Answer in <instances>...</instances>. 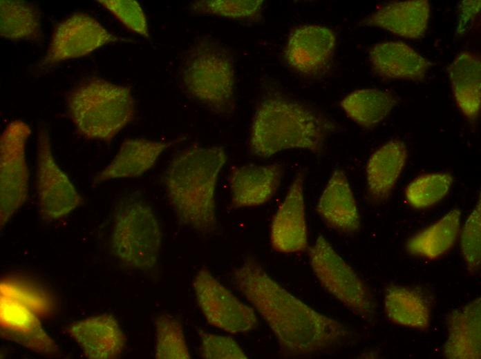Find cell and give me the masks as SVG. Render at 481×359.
<instances>
[{
    "label": "cell",
    "instance_id": "e575fe53",
    "mask_svg": "<svg viewBox=\"0 0 481 359\" xmlns=\"http://www.w3.org/2000/svg\"><path fill=\"white\" fill-rule=\"evenodd\" d=\"M480 10V1H464L460 4L458 33L463 34L470 29Z\"/></svg>",
    "mask_w": 481,
    "mask_h": 359
},
{
    "label": "cell",
    "instance_id": "4316f807",
    "mask_svg": "<svg viewBox=\"0 0 481 359\" xmlns=\"http://www.w3.org/2000/svg\"><path fill=\"white\" fill-rule=\"evenodd\" d=\"M0 35L10 41H40L43 34L39 10L24 1L1 0Z\"/></svg>",
    "mask_w": 481,
    "mask_h": 359
},
{
    "label": "cell",
    "instance_id": "52a82bcc",
    "mask_svg": "<svg viewBox=\"0 0 481 359\" xmlns=\"http://www.w3.org/2000/svg\"><path fill=\"white\" fill-rule=\"evenodd\" d=\"M308 254L312 271L327 292L362 320L374 322L376 304L370 289L325 237L318 236Z\"/></svg>",
    "mask_w": 481,
    "mask_h": 359
},
{
    "label": "cell",
    "instance_id": "30bf717a",
    "mask_svg": "<svg viewBox=\"0 0 481 359\" xmlns=\"http://www.w3.org/2000/svg\"><path fill=\"white\" fill-rule=\"evenodd\" d=\"M193 288L197 304L210 325L232 334L244 333L256 327L254 309L222 284L207 269L197 271Z\"/></svg>",
    "mask_w": 481,
    "mask_h": 359
},
{
    "label": "cell",
    "instance_id": "cb8c5ba5",
    "mask_svg": "<svg viewBox=\"0 0 481 359\" xmlns=\"http://www.w3.org/2000/svg\"><path fill=\"white\" fill-rule=\"evenodd\" d=\"M384 302L386 314L393 323L422 331L428 328L430 305L421 291L391 284L385 290Z\"/></svg>",
    "mask_w": 481,
    "mask_h": 359
},
{
    "label": "cell",
    "instance_id": "d4e9b609",
    "mask_svg": "<svg viewBox=\"0 0 481 359\" xmlns=\"http://www.w3.org/2000/svg\"><path fill=\"white\" fill-rule=\"evenodd\" d=\"M462 212L453 208L441 219L411 237L406 249L411 255L435 259L455 244L460 231Z\"/></svg>",
    "mask_w": 481,
    "mask_h": 359
},
{
    "label": "cell",
    "instance_id": "7402d4cb",
    "mask_svg": "<svg viewBox=\"0 0 481 359\" xmlns=\"http://www.w3.org/2000/svg\"><path fill=\"white\" fill-rule=\"evenodd\" d=\"M407 149L399 139L390 140L370 157L366 167L367 191L377 202L386 200L405 166Z\"/></svg>",
    "mask_w": 481,
    "mask_h": 359
},
{
    "label": "cell",
    "instance_id": "d6a6232c",
    "mask_svg": "<svg viewBox=\"0 0 481 359\" xmlns=\"http://www.w3.org/2000/svg\"><path fill=\"white\" fill-rule=\"evenodd\" d=\"M97 2L129 30L144 37H149L147 17L138 1L100 0Z\"/></svg>",
    "mask_w": 481,
    "mask_h": 359
},
{
    "label": "cell",
    "instance_id": "8992f818",
    "mask_svg": "<svg viewBox=\"0 0 481 359\" xmlns=\"http://www.w3.org/2000/svg\"><path fill=\"white\" fill-rule=\"evenodd\" d=\"M162 233L151 208L135 195L122 197L113 215L111 249L124 265L148 270L158 263Z\"/></svg>",
    "mask_w": 481,
    "mask_h": 359
},
{
    "label": "cell",
    "instance_id": "9a60e30c",
    "mask_svg": "<svg viewBox=\"0 0 481 359\" xmlns=\"http://www.w3.org/2000/svg\"><path fill=\"white\" fill-rule=\"evenodd\" d=\"M316 211L332 229L354 234L361 229V217L356 200L345 172L339 168L333 171L323 188Z\"/></svg>",
    "mask_w": 481,
    "mask_h": 359
},
{
    "label": "cell",
    "instance_id": "f546056e",
    "mask_svg": "<svg viewBox=\"0 0 481 359\" xmlns=\"http://www.w3.org/2000/svg\"><path fill=\"white\" fill-rule=\"evenodd\" d=\"M453 177L449 173H433L418 176L405 189V196L416 208H424L442 200L449 192Z\"/></svg>",
    "mask_w": 481,
    "mask_h": 359
},
{
    "label": "cell",
    "instance_id": "2e32d148",
    "mask_svg": "<svg viewBox=\"0 0 481 359\" xmlns=\"http://www.w3.org/2000/svg\"><path fill=\"white\" fill-rule=\"evenodd\" d=\"M38 316L21 304L1 297V337L40 354L56 353L57 345L44 330Z\"/></svg>",
    "mask_w": 481,
    "mask_h": 359
},
{
    "label": "cell",
    "instance_id": "603a6c76",
    "mask_svg": "<svg viewBox=\"0 0 481 359\" xmlns=\"http://www.w3.org/2000/svg\"><path fill=\"white\" fill-rule=\"evenodd\" d=\"M455 100L471 121L477 119L481 104V62L478 54L459 52L448 68Z\"/></svg>",
    "mask_w": 481,
    "mask_h": 359
},
{
    "label": "cell",
    "instance_id": "7a4b0ae2",
    "mask_svg": "<svg viewBox=\"0 0 481 359\" xmlns=\"http://www.w3.org/2000/svg\"><path fill=\"white\" fill-rule=\"evenodd\" d=\"M337 130V124L326 114L272 86L256 107L249 149L252 155L264 158L289 149L319 155Z\"/></svg>",
    "mask_w": 481,
    "mask_h": 359
},
{
    "label": "cell",
    "instance_id": "484cf974",
    "mask_svg": "<svg viewBox=\"0 0 481 359\" xmlns=\"http://www.w3.org/2000/svg\"><path fill=\"white\" fill-rule=\"evenodd\" d=\"M393 93L379 89H359L347 95L341 106L359 126L370 128L384 120L397 104Z\"/></svg>",
    "mask_w": 481,
    "mask_h": 359
},
{
    "label": "cell",
    "instance_id": "6da1fadb",
    "mask_svg": "<svg viewBox=\"0 0 481 359\" xmlns=\"http://www.w3.org/2000/svg\"><path fill=\"white\" fill-rule=\"evenodd\" d=\"M234 287L267 324L283 353L308 356L344 345L355 333L294 296L247 256L232 271Z\"/></svg>",
    "mask_w": 481,
    "mask_h": 359
},
{
    "label": "cell",
    "instance_id": "e0dca14e",
    "mask_svg": "<svg viewBox=\"0 0 481 359\" xmlns=\"http://www.w3.org/2000/svg\"><path fill=\"white\" fill-rule=\"evenodd\" d=\"M67 332L90 359H112L124 351L126 338L117 320L110 314L93 316L72 323Z\"/></svg>",
    "mask_w": 481,
    "mask_h": 359
},
{
    "label": "cell",
    "instance_id": "ac0fdd59",
    "mask_svg": "<svg viewBox=\"0 0 481 359\" xmlns=\"http://www.w3.org/2000/svg\"><path fill=\"white\" fill-rule=\"evenodd\" d=\"M178 140L158 142L134 138L124 140L110 163L93 179L94 185L122 178L138 177L149 171L160 155Z\"/></svg>",
    "mask_w": 481,
    "mask_h": 359
},
{
    "label": "cell",
    "instance_id": "836d02e7",
    "mask_svg": "<svg viewBox=\"0 0 481 359\" xmlns=\"http://www.w3.org/2000/svg\"><path fill=\"white\" fill-rule=\"evenodd\" d=\"M200 355L205 359L247 358L240 345L232 337L198 330Z\"/></svg>",
    "mask_w": 481,
    "mask_h": 359
},
{
    "label": "cell",
    "instance_id": "4fadbf2b",
    "mask_svg": "<svg viewBox=\"0 0 481 359\" xmlns=\"http://www.w3.org/2000/svg\"><path fill=\"white\" fill-rule=\"evenodd\" d=\"M305 180V171L299 170L273 217L270 242L276 251L285 253L302 252L308 246Z\"/></svg>",
    "mask_w": 481,
    "mask_h": 359
},
{
    "label": "cell",
    "instance_id": "ffe728a7",
    "mask_svg": "<svg viewBox=\"0 0 481 359\" xmlns=\"http://www.w3.org/2000/svg\"><path fill=\"white\" fill-rule=\"evenodd\" d=\"M373 72L385 79L422 81L432 63L402 41L381 42L369 50Z\"/></svg>",
    "mask_w": 481,
    "mask_h": 359
},
{
    "label": "cell",
    "instance_id": "d6986e66",
    "mask_svg": "<svg viewBox=\"0 0 481 359\" xmlns=\"http://www.w3.org/2000/svg\"><path fill=\"white\" fill-rule=\"evenodd\" d=\"M447 338L444 356L449 359L481 358V299L452 310L446 318Z\"/></svg>",
    "mask_w": 481,
    "mask_h": 359
},
{
    "label": "cell",
    "instance_id": "44dd1931",
    "mask_svg": "<svg viewBox=\"0 0 481 359\" xmlns=\"http://www.w3.org/2000/svg\"><path fill=\"white\" fill-rule=\"evenodd\" d=\"M430 11L427 0L395 1L366 17L360 24L379 28L404 38L417 39L427 30Z\"/></svg>",
    "mask_w": 481,
    "mask_h": 359
},
{
    "label": "cell",
    "instance_id": "7c38bea8",
    "mask_svg": "<svg viewBox=\"0 0 481 359\" xmlns=\"http://www.w3.org/2000/svg\"><path fill=\"white\" fill-rule=\"evenodd\" d=\"M337 36L330 28L319 24H305L290 32L284 58L294 72L310 78L326 76L331 69Z\"/></svg>",
    "mask_w": 481,
    "mask_h": 359
},
{
    "label": "cell",
    "instance_id": "83f0119b",
    "mask_svg": "<svg viewBox=\"0 0 481 359\" xmlns=\"http://www.w3.org/2000/svg\"><path fill=\"white\" fill-rule=\"evenodd\" d=\"M1 297L17 302L34 311L46 316L55 307L52 294L39 284L25 278L8 276L1 281Z\"/></svg>",
    "mask_w": 481,
    "mask_h": 359
},
{
    "label": "cell",
    "instance_id": "1f68e13d",
    "mask_svg": "<svg viewBox=\"0 0 481 359\" xmlns=\"http://www.w3.org/2000/svg\"><path fill=\"white\" fill-rule=\"evenodd\" d=\"M461 252L468 270L474 273L481 262L480 197L466 220L460 237Z\"/></svg>",
    "mask_w": 481,
    "mask_h": 359
},
{
    "label": "cell",
    "instance_id": "8fae6325",
    "mask_svg": "<svg viewBox=\"0 0 481 359\" xmlns=\"http://www.w3.org/2000/svg\"><path fill=\"white\" fill-rule=\"evenodd\" d=\"M120 39L93 16L75 12L55 25L39 66L50 67L68 59L82 57Z\"/></svg>",
    "mask_w": 481,
    "mask_h": 359
},
{
    "label": "cell",
    "instance_id": "3957f363",
    "mask_svg": "<svg viewBox=\"0 0 481 359\" xmlns=\"http://www.w3.org/2000/svg\"><path fill=\"white\" fill-rule=\"evenodd\" d=\"M227 159L221 146H193L170 161L164 184L168 202L180 223L203 234L216 229V188Z\"/></svg>",
    "mask_w": 481,
    "mask_h": 359
},
{
    "label": "cell",
    "instance_id": "5b68a950",
    "mask_svg": "<svg viewBox=\"0 0 481 359\" xmlns=\"http://www.w3.org/2000/svg\"><path fill=\"white\" fill-rule=\"evenodd\" d=\"M187 93L211 111L222 115L236 108L233 57L221 43L202 37L187 50L180 72Z\"/></svg>",
    "mask_w": 481,
    "mask_h": 359
},
{
    "label": "cell",
    "instance_id": "277c9868",
    "mask_svg": "<svg viewBox=\"0 0 481 359\" xmlns=\"http://www.w3.org/2000/svg\"><path fill=\"white\" fill-rule=\"evenodd\" d=\"M70 117L87 139L111 142L133 119L135 103L131 87L91 77L66 95Z\"/></svg>",
    "mask_w": 481,
    "mask_h": 359
},
{
    "label": "cell",
    "instance_id": "f1b7e54d",
    "mask_svg": "<svg viewBox=\"0 0 481 359\" xmlns=\"http://www.w3.org/2000/svg\"><path fill=\"white\" fill-rule=\"evenodd\" d=\"M155 358H191L184 328L178 319L169 314H160L155 318Z\"/></svg>",
    "mask_w": 481,
    "mask_h": 359
},
{
    "label": "cell",
    "instance_id": "9c48e42d",
    "mask_svg": "<svg viewBox=\"0 0 481 359\" xmlns=\"http://www.w3.org/2000/svg\"><path fill=\"white\" fill-rule=\"evenodd\" d=\"M36 151V189L39 213L47 220L64 217L81 206L83 199L57 163L50 134L45 127L38 130Z\"/></svg>",
    "mask_w": 481,
    "mask_h": 359
},
{
    "label": "cell",
    "instance_id": "4dcf8cb0",
    "mask_svg": "<svg viewBox=\"0 0 481 359\" xmlns=\"http://www.w3.org/2000/svg\"><path fill=\"white\" fill-rule=\"evenodd\" d=\"M262 0H199L190 3L192 13L235 20H255L261 14Z\"/></svg>",
    "mask_w": 481,
    "mask_h": 359
},
{
    "label": "cell",
    "instance_id": "ba28073f",
    "mask_svg": "<svg viewBox=\"0 0 481 359\" xmlns=\"http://www.w3.org/2000/svg\"><path fill=\"white\" fill-rule=\"evenodd\" d=\"M31 128L15 119L7 124L0 137L1 229L26 202L28 195L29 170L26 157Z\"/></svg>",
    "mask_w": 481,
    "mask_h": 359
},
{
    "label": "cell",
    "instance_id": "5bb4252c",
    "mask_svg": "<svg viewBox=\"0 0 481 359\" xmlns=\"http://www.w3.org/2000/svg\"><path fill=\"white\" fill-rule=\"evenodd\" d=\"M284 174L280 164L232 166L229 173L231 204L234 208L261 206L275 195Z\"/></svg>",
    "mask_w": 481,
    "mask_h": 359
}]
</instances>
